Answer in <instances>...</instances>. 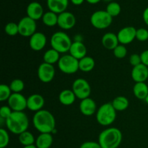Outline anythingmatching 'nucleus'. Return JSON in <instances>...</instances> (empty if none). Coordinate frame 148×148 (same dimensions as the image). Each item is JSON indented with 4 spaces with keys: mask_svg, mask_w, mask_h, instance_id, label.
I'll return each mask as SVG.
<instances>
[{
    "mask_svg": "<svg viewBox=\"0 0 148 148\" xmlns=\"http://www.w3.org/2000/svg\"><path fill=\"white\" fill-rule=\"evenodd\" d=\"M33 124L40 133H51L56 132V120L50 111L42 109L36 112L33 117Z\"/></svg>",
    "mask_w": 148,
    "mask_h": 148,
    "instance_id": "1",
    "label": "nucleus"
},
{
    "mask_svg": "<svg viewBox=\"0 0 148 148\" xmlns=\"http://www.w3.org/2000/svg\"><path fill=\"white\" fill-rule=\"evenodd\" d=\"M5 124L10 132L20 135L28 129V117L23 111H12L10 117L6 119Z\"/></svg>",
    "mask_w": 148,
    "mask_h": 148,
    "instance_id": "2",
    "label": "nucleus"
},
{
    "mask_svg": "<svg viewBox=\"0 0 148 148\" xmlns=\"http://www.w3.org/2000/svg\"><path fill=\"white\" fill-rule=\"evenodd\" d=\"M122 142V133L116 127L103 130L98 137V143L102 148H118Z\"/></svg>",
    "mask_w": 148,
    "mask_h": 148,
    "instance_id": "3",
    "label": "nucleus"
},
{
    "mask_svg": "<svg viewBox=\"0 0 148 148\" xmlns=\"http://www.w3.org/2000/svg\"><path fill=\"white\" fill-rule=\"evenodd\" d=\"M116 119V111L111 103H106L99 107L96 112V121L101 126H110Z\"/></svg>",
    "mask_w": 148,
    "mask_h": 148,
    "instance_id": "4",
    "label": "nucleus"
},
{
    "mask_svg": "<svg viewBox=\"0 0 148 148\" xmlns=\"http://www.w3.org/2000/svg\"><path fill=\"white\" fill-rule=\"evenodd\" d=\"M52 49L57 51L59 53H65L69 51L72 44L70 37L63 31H58L53 33L50 40Z\"/></svg>",
    "mask_w": 148,
    "mask_h": 148,
    "instance_id": "5",
    "label": "nucleus"
},
{
    "mask_svg": "<svg viewBox=\"0 0 148 148\" xmlns=\"http://www.w3.org/2000/svg\"><path fill=\"white\" fill-rule=\"evenodd\" d=\"M58 66L61 72L66 75L76 73L79 69V60L70 54H65L61 56L58 62Z\"/></svg>",
    "mask_w": 148,
    "mask_h": 148,
    "instance_id": "6",
    "label": "nucleus"
},
{
    "mask_svg": "<svg viewBox=\"0 0 148 148\" xmlns=\"http://www.w3.org/2000/svg\"><path fill=\"white\" fill-rule=\"evenodd\" d=\"M113 17L104 10H98L92 13L90 17V23L94 27L99 30L107 28L111 25Z\"/></svg>",
    "mask_w": 148,
    "mask_h": 148,
    "instance_id": "7",
    "label": "nucleus"
},
{
    "mask_svg": "<svg viewBox=\"0 0 148 148\" xmlns=\"http://www.w3.org/2000/svg\"><path fill=\"white\" fill-rule=\"evenodd\" d=\"M72 91L77 98L83 100L89 98L91 93V88L89 82L83 78H77L72 84Z\"/></svg>",
    "mask_w": 148,
    "mask_h": 148,
    "instance_id": "8",
    "label": "nucleus"
},
{
    "mask_svg": "<svg viewBox=\"0 0 148 148\" xmlns=\"http://www.w3.org/2000/svg\"><path fill=\"white\" fill-rule=\"evenodd\" d=\"M19 34L23 37H31L34 33H36V20H33L30 17H23L18 23Z\"/></svg>",
    "mask_w": 148,
    "mask_h": 148,
    "instance_id": "9",
    "label": "nucleus"
},
{
    "mask_svg": "<svg viewBox=\"0 0 148 148\" xmlns=\"http://www.w3.org/2000/svg\"><path fill=\"white\" fill-rule=\"evenodd\" d=\"M38 77L43 83H49L53 79L55 76V69L53 65L47 63L40 64L38 68Z\"/></svg>",
    "mask_w": 148,
    "mask_h": 148,
    "instance_id": "10",
    "label": "nucleus"
},
{
    "mask_svg": "<svg viewBox=\"0 0 148 148\" xmlns=\"http://www.w3.org/2000/svg\"><path fill=\"white\" fill-rule=\"evenodd\" d=\"M7 102L13 111H23L27 108V98L21 93L12 92Z\"/></svg>",
    "mask_w": 148,
    "mask_h": 148,
    "instance_id": "11",
    "label": "nucleus"
},
{
    "mask_svg": "<svg viewBox=\"0 0 148 148\" xmlns=\"http://www.w3.org/2000/svg\"><path fill=\"white\" fill-rule=\"evenodd\" d=\"M136 32L137 29L133 26H127L121 28L117 33L120 44L125 46L131 43L136 38Z\"/></svg>",
    "mask_w": 148,
    "mask_h": 148,
    "instance_id": "12",
    "label": "nucleus"
},
{
    "mask_svg": "<svg viewBox=\"0 0 148 148\" xmlns=\"http://www.w3.org/2000/svg\"><path fill=\"white\" fill-rule=\"evenodd\" d=\"M76 24V17L69 12H64L58 14V25L63 30H70Z\"/></svg>",
    "mask_w": 148,
    "mask_h": 148,
    "instance_id": "13",
    "label": "nucleus"
},
{
    "mask_svg": "<svg viewBox=\"0 0 148 148\" xmlns=\"http://www.w3.org/2000/svg\"><path fill=\"white\" fill-rule=\"evenodd\" d=\"M47 43L46 36L40 32H36L30 37L29 40V46L32 50L35 51H39L43 50Z\"/></svg>",
    "mask_w": 148,
    "mask_h": 148,
    "instance_id": "14",
    "label": "nucleus"
},
{
    "mask_svg": "<svg viewBox=\"0 0 148 148\" xmlns=\"http://www.w3.org/2000/svg\"><path fill=\"white\" fill-rule=\"evenodd\" d=\"M44 103V98L40 94H33L27 98V108L34 112L42 110Z\"/></svg>",
    "mask_w": 148,
    "mask_h": 148,
    "instance_id": "15",
    "label": "nucleus"
},
{
    "mask_svg": "<svg viewBox=\"0 0 148 148\" xmlns=\"http://www.w3.org/2000/svg\"><path fill=\"white\" fill-rule=\"evenodd\" d=\"M132 78L135 82H145L148 79V66L143 64L134 66L132 70Z\"/></svg>",
    "mask_w": 148,
    "mask_h": 148,
    "instance_id": "16",
    "label": "nucleus"
},
{
    "mask_svg": "<svg viewBox=\"0 0 148 148\" xmlns=\"http://www.w3.org/2000/svg\"><path fill=\"white\" fill-rule=\"evenodd\" d=\"M79 111L84 116H90L97 112L96 103L90 98L81 100L79 103Z\"/></svg>",
    "mask_w": 148,
    "mask_h": 148,
    "instance_id": "17",
    "label": "nucleus"
},
{
    "mask_svg": "<svg viewBox=\"0 0 148 148\" xmlns=\"http://www.w3.org/2000/svg\"><path fill=\"white\" fill-rule=\"evenodd\" d=\"M26 12H27V17H30L36 21L42 18L44 14L43 7L40 3L37 1H33L30 3L27 7Z\"/></svg>",
    "mask_w": 148,
    "mask_h": 148,
    "instance_id": "18",
    "label": "nucleus"
},
{
    "mask_svg": "<svg viewBox=\"0 0 148 148\" xmlns=\"http://www.w3.org/2000/svg\"><path fill=\"white\" fill-rule=\"evenodd\" d=\"M69 52L75 59L80 60L87 56V48L82 42L77 40L72 43Z\"/></svg>",
    "mask_w": 148,
    "mask_h": 148,
    "instance_id": "19",
    "label": "nucleus"
},
{
    "mask_svg": "<svg viewBox=\"0 0 148 148\" xmlns=\"http://www.w3.org/2000/svg\"><path fill=\"white\" fill-rule=\"evenodd\" d=\"M101 43L103 46L108 50H114L117 46L119 45L117 34L111 32L105 33L101 39Z\"/></svg>",
    "mask_w": 148,
    "mask_h": 148,
    "instance_id": "20",
    "label": "nucleus"
},
{
    "mask_svg": "<svg viewBox=\"0 0 148 148\" xmlns=\"http://www.w3.org/2000/svg\"><path fill=\"white\" fill-rule=\"evenodd\" d=\"M69 4V0H47L49 10L59 14L66 11Z\"/></svg>",
    "mask_w": 148,
    "mask_h": 148,
    "instance_id": "21",
    "label": "nucleus"
},
{
    "mask_svg": "<svg viewBox=\"0 0 148 148\" xmlns=\"http://www.w3.org/2000/svg\"><path fill=\"white\" fill-rule=\"evenodd\" d=\"M53 141V136L51 133H40L36 140V146L38 148H50Z\"/></svg>",
    "mask_w": 148,
    "mask_h": 148,
    "instance_id": "22",
    "label": "nucleus"
},
{
    "mask_svg": "<svg viewBox=\"0 0 148 148\" xmlns=\"http://www.w3.org/2000/svg\"><path fill=\"white\" fill-rule=\"evenodd\" d=\"M76 98V95L74 93L72 90H64L59 93V102L64 106L72 105L75 103Z\"/></svg>",
    "mask_w": 148,
    "mask_h": 148,
    "instance_id": "23",
    "label": "nucleus"
},
{
    "mask_svg": "<svg viewBox=\"0 0 148 148\" xmlns=\"http://www.w3.org/2000/svg\"><path fill=\"white\" fill-rule=\"evenodd\" d=\"M133 93L139 100H145L148 95V86L145 82H136L133 87Z\"/></svg>",
    "mask_w": 148,
    "mask_h": 148,
    "instance_id": "24",
    "label": "nucleus"
},
{
    "mask_svg": "<svg viewBox=\"0 0 148 148\" xmlns=\"http://www.w3.org/2000/svg\"><path fill=\"white\" fill-rule=\"evenodd\" d=\"M95 60L90 56H86L79 60V69L84 72H89L94 69Z\"/></svg>",
    "mask_w": 148,
    "mask_h": 148,
    "instance_id": "25",
    "label": "nucleus"
},
{
    "mask_svg": "<svg viewBox=\"0 0 148 148\" xmlns=\"http://www.w3.org/2000/svg\"><path fill=\"white\" fill-rule=\"evenodd\" d=\"M60 53L53 49H49L46 51L43 54V61L45 63L53 65L54 64L58 63L60 59Z\"/></svg>",
    "mask_w": 148,
    "mask_h": 148,
    "instance_id": "26",
    "label": "nucleus"
},
{
    "mask_svg": "<svg viewBox=\"0 0 148 148\" xmlns=\"http://www.w3.org/2000/svg\"><path fill=\"white\" fill-rule=\"evenodd\" d=\"M111 104L116 111H123L127 109L130 105L129 100L125 96H117L113 100Z\"/></svg>",
    "mask_w": 148,
    "mask_h": 148,
    "instance_id": "27",
    "label": "nucleus"
},
{
    "mask_svg": "<svg viewBox=\"0 0 148 148\" xmlns=\"http://www.w3.org/2000/svg\"><path fill=\"white\" fill-rule=\"evenodd\" d=\"M42 21L45 25L48 27H53L58 24V14L51 11H49L44 13Z\"/></svg>",
    "mask_w": 148,
    "mask_h": 148,
    "instance_id": "28",
    "label": "nucleus"
},
{
    "mask_svg": "<svg viewBox=\"0 0 148 148\" xmlns=\"http://www.w3.org/2000/svg\"><path fill=\"white\" fill-rule=\"evenodd\" d=\"M19 142H20L22 145L25 147V146L34 145V143H36V140H35L33 134L27 130V131L24 132H23L19 135Z\"/></svg>",
    "mask_w": 148,
    "mask_h": 148,
    "instance_id": "29",
    "label": "nucleus"
},
{
    "mask_svg": "<svg viewBox=\"0 0 148 148\" xmlns=\"http://www.w3.org/2000/svg\"><path fill=\"white\" fill-rule=\"evenodd\" d=\"M106 11L110 14L112 17H116L120 14L121 11V6L119 3L115 2V1H111L107 5L106 10Z\"/></svg>",
    "mask_w": 148,
    "mask_h": 148,
    "instance_id": "30",
    "label": "nucleus"
},
{
    "mask_svg": "<svg viewBox=\"0 0 148 148\" xmlns=\"http://www.w3.org/2000/svg\"><path fill=\"white\" fill-rule=\"evenodd\" d=\"M12 92L15 93H20L24 90L25 84L20 79H14L11 82L10 85Z\"/></svg>",
    "mask_w": 148,
    "mask_h": 148,
    "instance_id": "31",
    "label": "nucleus"
},
{
    "mask_svg": "<svg viewBox=\"0 0 148 148\" xmlns=\"http://www.w3.org/2000/svg\"><path fill=\"white\" fill-rule=\"evenodd\" d=\"M12 94L10 85L6 84H1L0 85V101H8L10 97Z\"/></svg>",
    "mask_w": 148,
    "mask_h": 148,
    "instance_id": "32",
    "label": "nucleus"
},
{
    "mask_svg": "<svg viewBox=\"0 0 148 148\" xmlns=\"http://www.w3.org/2000/svg\"><path fill=\"white\" fill-rule=\"evenodd\" d=\"M4 31L10 36H14L19 34L18 24L13 23V22L7 23L4 27Z\"/></svg>",
    "mask_w": 148,
    "mask_h": 148,
    "instance_id": "33",
    "label": "nucleus"
},
{
    "mask_svg": "<svg viewBox=\"0 0 148 148\" xmlns=\"http://www.w3.org/2000/svg\"><path fill=\"white\" fill-rule=\"evenodd\" d=\"M113 53L117 59H124L127 54V49L124 45L119 44L113 50Z\"/></svg>",
    "mask_w": 148,
    "mask_h": 148,
    "instance_id": "34",
    "label": "nucleus"
},
{
    "mask_svg": "<svg viewBox=\"0 0 148 148\" xmlns=\"http://www.w3.org/2000/svg\"><path fill=\"white\" fill-rule=\"evenodd\" d=\"M10 143V135L4 129H0V148H5L7 147Z\"/></svg>",
    "mask_w": 148,
    "mask_h": 148,
    "instance_id": "35",
    "label": "nucleus"
},
{
    "mask_svg": "<svg viewBox=\"0 0 148 148\" xmlns=\"http://www.w3.org/2000/svg\"><path fill=\"white\" fill-rule=\"evenodd\" d=\"M136 38L138 40L142 42L146 41L148 40V30L147 29L143 28H139L137 30L136 32Z\"/></svg>",
    "mask_w": 148,
    "mask_h": 148,
    "instance_id": "36",
    "label": "nucleus"
},
{
    "mask_svg": "<svg viewBox=\"0 0 148 148\" xmlns=\"http://www.w3.org/2000/svg\"><path fill=\"white\" fill-rule=\"evenodd\" d=\"M12 110L11 109L10 106H3L0 108V118L6 120L10 117L12 113Z\"/></svg>",
    "mask_w": 148,
    "mask_h": 148,
    "instance_id": "37",
    "label": "nucleus"
},
{
    "mask_svg": "<svg viewBox=\"0 0 148 148\" xmlns=\"http://www.w3.org/2000/svg\"><path fill=\"white\" fill-rule=\"evenodd\" d=\"M130 63L133 67L136 66H138L139 64H142V59L140 55L137 54V53L132 54L130 57Z\"/></svg>",
    "mask_w": 148,
    "mask_h": 148,
    "instance_id": "38",
    "label": "nucleus"
},
{
    "mask_svg": "<svg viewBox=\"0 0 148 148\" xmlns=\"http://www.w3.org/2000/svg\"><path fill=\"white\" fill-rule=\"evenodd\" d=\"M79 148H102L100 144L97 142L88 141L82 143Z\"/></svg>",
    "mask_w": 148,
    "mask_h": 148,
    "instance_id": "39",
    "label": "nucleus"
},
{
    "mask_svg": "<svg viewBox=\"0 0 148 148\" xmlns=\"http://www.w3.org/2000/svg\"><path fill=\"white\" fill-rule=\"evenodd\" d=\"M140 56H141L142 64L148 66V49L142 52Z\"/></svg>",
    "mask_w": 148,
    "mask_h": 148,
    "instance_id": "40",
    "label": "nucleus"
},
{
    "mask_svg": "<svg viewBox=\"0 0 148 148\" xmlns=\"http://www.w3.org/2000/svg\"><path fill=\"white\" fill-rule=\"evenodd\" d=\"M143 20L145 23V24L148 26V7L145 9L143 12Z\"/></svg>",
    "mask_w": 148,
    "mask_h": 148,
    "instance_id": "41",
    "label": "nucleus"
},
{
    "mask_svg": "<svg viewBox=\"0 0 148 148\" xmlns=\"http://www.w3.org/2000/svg\"><path fill=\"white\" fill-rule=\"evenodd\" d=\"M70 1L75 5H80L84 2L85 0H70Z\"/></svg>",
    "mask_w": 148,
    "mask_h": 148,
    "instance_id": "42",
    "label": "nucleus"
},
{
    "mask_svg": "<svg viewBox=\"0 0 148 148\" xmlns=\"http://www.w3.org/2000/svg\"><path fill=\"white\" fill-rule=\"evenodd\" d=\"M86 1H88V3H90V4H97V3L100 2L101 0H86Z\"/></svg>",
    "mask_w": 148,
    "mask_h": 148,
    "instance_id": "43",
    "label": "nucleus"
},
{
    "mask_svg": "<svg viewBox=\"0 0 148 148\" xmlns=\"http://www.w3.org/2000/svg\"><path fill=\"white\" fill-rule=\"evenodd\" d=\"M23 148H38L35 145H29V146H25Z\"/></svg>",
    "mask_w": 148,
    "mask_h": 148,
    "instance_id": "44",
    "label": "nucleus"
},
{
    "mask_svg": "<svg viewBox=\"0 0 148 148\" xmlns=\"http://www.w3.org/2000/svg\"><path fill=\"white\" fill-rule=\"evenodd\" d=\"M103 1H108V2H111V1H112V0H103Z\"/></svg>",
    "mask_w": 148,
    "mask_h": 148,
    "instance_id": "45",
    "label": "nucleus"
},
{
    "mask_svg": "<svg viewBox=\"0 0 148 148\" xmlns=\"http://www.w3.org/2000/svg\"><path fill=\"white\" fill-rule=\"evenodd\" d=\"M145 102L148 104V95H147V98H146V99H145Z\"/></svg>",
    "mask_w": 148,
    "mask_h": 148,
    "instance_id": "46",
    "label": "nucleus"
},
{
    "mask_svg": "<svg viewBox=\"0 0 148 148\" xmlns=\"http://www.w3.org/2000/svg\"><path fill=\"white\" fill-rule=\"evenodd\" d=\"M46 1H47V0H46Z\"/></svg>",
    "mask_w": 148,
    "mask_h": 148,
    "instance_id": "47",
    "label": "nucleus"
}]
</instances>
